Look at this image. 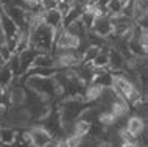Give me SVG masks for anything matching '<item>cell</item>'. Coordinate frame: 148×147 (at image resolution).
<instances>
[{
  "label": "cell",
  "mask_w": 148,
  "mask_h": 147,
  "mask_svg": "<svg viewBox=\"0 0 148 147\" xmlns=\"http://www.w3.org/2000/svg\"><path fill=\"white\" fill-rule=\"evenodd\" d=\"M55 147H69V146H67V142L64 141V139H59V141H56Z\"/></svg>",
  "instance_id": "ba28073f"
},
{
  "label": "cell",
  "mask_w": 148,
  "mask_h": 147,
  "mask_svg": "<svg viewBox=\"0 0 148 147\" xmlns=\"http://www.w3.org/2000/svg\"><path fill=\"white\" fill-rule=\"evenodd\" d=\"M120 147H139V144L134 139H131V141H122V146Z\"/></svg>",
  "instance_id": "52a82bcc"
},
{
  "label": "cell",
  "mask_w": 148,
  "mask_h": 147,
  "mask_svg": "<svg viewBox=\"0 0 148 147\" xmlns=\"http://www.w3.org/2000/svg\"><path fill=\"white\" fill-rule=\"evenodd\" d=\"M30 133L33 147H49L50 144H53V136L45 127H33V128H30Z\"/></svg>",
  "instance_id": "6da1fadb"
},
{
  "label": "cell",
  "mask_w": 148,
  "mask_h": 147,
  "mask_svg": "<svg viewBox=\"0 0 148 147\" xmlns=\"http://www.w3.org/2000/svg\"><path fill=\"white\" fill-rule=\"evenodd\" d=\"M25 97H27L25 91H23L22 88H17V86H16L14 89H11V92H10V102L11 103H16V105H21V103H23Z\"/></svg>",
  "instance_id": "277c9868"
},
{
  "label": "cell",
  "mask_w": 148,
  "mask_h": 147,
  "mask_svg": "<svg viewBox=\"0 0 148 147\" xmlns=\"http://www.w3.org/2000/svg\"><path fill=\"white\" fill-rule=\"evenodd\" d=\"M64 141L67 142V146H69V147H81L83 142H84V138H81V136H78V135L72 133Z\"/></svg>",
  "instance_id": "8992f818"
},
{
  "label": "cell",
  "mask_w": 148,
  "mask_h": 147,
  "mask_svg": "<svg viewBox=\"0 0 148 147\" xmlns=\"http://www.w3.org/2000/svg\"><path fill=\"white\" fill-rule=\"evenodd\" d=\"M90 128H92L90 121H86V119H78L73 124V133L81 138H86L90 133Z\"/></svg>",
  "instance_id": "3957f363"
},
{
  "label": "cell",
  "mask_w": 148,
  "mask_h": 147,
  "mask_svg": "<svg viewBox=\"0 0 148 147\" xmlns=\"http://www.w3.org/2000/svg\"><path fill=\"white\" fill-rule=\"evenodd\" d=\"M125 128H126V132L136 139V138H139V135H142L143 130H145V121H143L140 116H131L126 121Z\"/></svg>",
  "instance_id": "7a4b0ae2"
},
{
  "label": "cell",
  "mask_w": 148,
  "mask_h": 147,
  "mask_svg": "<svg viewBox=\"0 0 148 147\" xmlns=\"http://www.w3.org/2000/svg\"><path fill=\"white\" fill-rule=\"evenodd\" d=\"M98 122L103 127H111L117 122V119L114 117V114L111 113V111H101V113L98 114Z\"/></svg>",
  "instance_id": "5b68a950"
}]
</instances>
